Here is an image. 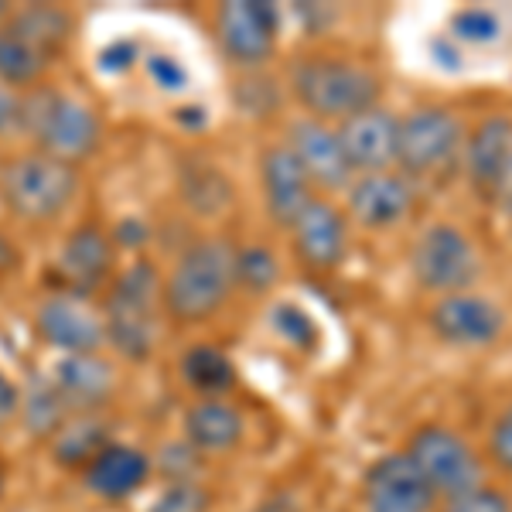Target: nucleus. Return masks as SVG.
Instances as JSON below:
<instances>
[{
  "mask_svg": "<svg viewBox=\"0 0 512 512\" xmlns=\"http://www.w3.org/2000/svg\"><path fill=\"white\" fill-rule=\"evenodd\" d=\"M236 287L233 243L212 236L198 239L178 256L175 270L164 280V311L178 325L212 318Z\"/></svg>",
  "mask_w": 512,
  "mask_h": 512,
  "instance_id": "nucleus-1",
  "label": "nucleus"
},
{
  "mask_svg": "<svg viewBox=\"0 0 512 512\" xmlns=\"http://www.w3.org/2000/svg\"><path fill=\"white\" fill-rule=\"evenodd\" d=\"M164 304L161 274L151 260H134L120 277H113L103 304L106 342L123 359L147 362L158 345V308Z\"/></svg>",
  "mask_w": 512,
  "mask_h": 512,
  "instance_id": "nucleus-2",
  "label": "nucleus"
},
{
  "mask_svg": "<svg viewBox=\"0 0 512 512\" xmlns=\"http://www.w3.org/2000/svg\"><path fill=\"white\" fill-rule=\"evenodd\" d=\"M294 96L315 120H349L355 113L376 106L379 79L366 65L352 59H332V55H315L294 65L291 72Z\"/></svg>",
  "mask_w": 512,
  "mask_h": 512,
  "instance_id": "nucleus-3",
  "label": "nucleus"
},
{
  "mask_svg": "<svg viewBox=\"0 0 512 512\" xmlns=\"http://www.w3.org/2000/svg\"><path fill=\"white\" fill-rule=\"evenodd\" d=\"M24 134L41 154L76 164L99 147V117L79 96L59 89H38L24 96Z\"/></svg>",
  "mask_w": 512,
  "mask_h": 512,
  "instance_id": "nucleus-4",
  "label": "nucleus"
},
{
  "mask_svg": "<svg viewBox=\"0 0 512 512\" xmlns=\"http://www.w3.org/2000/svg\"><path fill=\"white\" fill-rule=\"evenodd\" d=\"M79 175L69 161L48 154H24L0 168V198L24 222H52L72 205Z\"/></svg>",
  "mask_w": 512,
  "mask_h": 512,
  "instance_id": "nucleus-5",
  "label": "nucleus"
},
{
  "mask_svg": "<svg viewBox=\"0 0 512 512\" xmlns=\"http://www.w3.org/2000/svg\"><path fill=\"white\" fill-rule=\"evenodd\" d=\"M410 270L414 280L431 294H461L478 280L482 260H478L475 243L461 229L437 222V226L424 229L410 253Z\"/></svg>",
  "mask_w": 512,
  "mask_h": 512,
  "instance_id": "nucleus-6",
  "label": "nucleus"
},
{
  "mask_svg": "<svg viewBox=\"0 0 512 512\" xmlns=\"http://www.w3.org/2000/svg\"><path fill=\"white\" fill-rule=\"evenodd\" d=\"M461 144H465L461 120L451 110H444V106H420V110L400 120L396 168L410 181L441 175L458 158Z\"/></svg>",
  "mask_w": 512,
  "mask_h": 512,
  "instance_id": "nucleus-7",
  "label": "nucleus"
},
{
  "mask_svg": "<svg viewBox=\"0 0 512 512\" xmlns=\"http://www.w3.org/2000/svg\"><path fill=\"white\" fill-rule=\"evenodd\" d=\"M407 458L427 478L437 499H451V495L482 485V461L472 451V444L454 434L451 427L427 424L414 431L407 444Z\"/></svg>",
  "mask_w": 512,
  "mask_h": 512,
  "instance_id": "nucleus-8",
  "label": "nucleus"
},
{
  "mask_svg": "<svg viewBox=\"0 0 512 512\" xmlns=\"http://www.w3.org/2000/svg\"><path fill=\"white\" fill-rule=\"evenodd\" d=\"M216 35L229 62L239 65V69H256L277 48V35H280L277 7L256 4V0L222 4L216 14Z\"/></svg>",
  "mask_w": 512,
  "mask_h": 512,
  "instance_id": "nucleus-9",
  "label": "nucleus"
},
{
  "mask_svg": "<svg viewBox=\"0 0 512 512\" xmlns=\"http://www.w3.org/2000/svg\"><path fill=\"white\" fill-rule=\"evenodd\" d=\"M362 502L366 512H434L437 495L407 451L383 454L369 465L362 482Z\"/></svg>",
  "mask_w": 512,
  "mask_h": 512,
  "instance_id": "nucleus-10",
  "label": "nucleus"
},
{
  "mask_svg": "<svg viewBox=\"0 0 512 512\" xmlns=\"http://www.w3.org/2000/svg\"><path fill=\"white\" fill-rule=\"evenodd\" d=\"M506 328V315L495 301L472 291L448 294L431 308V332L454 349L492 345Z\"/></svg>",
  "mask_w": 512,
  "mask_h": 512,
  "instance_id": "nucleus-11",
  "label": "nucleus"
},
{
  "mask_svg": "<svg viewBox=\"0 0 512 512\" xmlns=\"http://www.w3.org/2000/svg\"><path fill=\"white\" fill-rule=\"evenodd\" d=\"M35 328L48 345L62 349L65 355L96 352L106 342L103 315H96L86 297L76 294H48L35 311Z\"/></svg>",
  "mask_w": 512,
  "mask_h": 512,
  "instance_id": "nucleus-12",
  "label": "nucleus"
},
{
  "mask_svg": "<svg viewBox=\"0 0 512 512\" xmlns=\"http://www.w3.org/2000/svg\"><path fill=\"white\" fill-rule=\"evenodd\" d=\"M417 205L414 181L400 171H376V175H359L349 185V216L362 229L386 233L410 219Z\"/></svg>",
  "mask_w": 512,
  "mask_h": 512,
  "instance_id": "nucleus-13",
  "label": "nucleus"
},
{
  "mask_svg": "<svg viewBox=\"0 0 512 512\" xmlns=\"http://www.w3.org/2000/svg\"><path fill=\"white\" fill-rule=\"evenodd\" d=\"M338 140L355 175L390 171V164H396V144H400V120L383 106H369L338 123Z\"/></svg>",
  "mask_w": 512,
  "mask_h": 512,
  "instance_id": "nucleus-14",
  "label": "nucleus"
},
{
  "mask_svg": "<svg viewBox=\"0 0 512 512\" xmlns=\"http://www.w3.org/2000/svg\"><path fill=\"white\" fill-rule=\"evenodd\" d=\"M113 256H117V239L103 233L93 222L72 229L62 243L59 253V274H62V291L89 297L110 280Z\"/></svg>",
  "mask_w": 512,
  "mask_h": 512,
  "instance_id": "nucleus-15",
  "label": "nucleus"
},
{
  "mask_svg": "<svg viewBox=\"0 0 512 512\" xmlns=\"http://www.w3.org/2000/svg\"><path fill=\"white\" fill-rule=\"evenodd\" d=\"M260 181L267 212L280 226H294L297 216L315 202V181L287 144L270 147L260 158Z\"/></svg>",
  "mask_w": 512,
  "mask_h": 512,
  "instance_id": "nucleus-16",
  "label": "nucleus"
},
{
  "mask_svg": "<svg viewBox=\"0 0 512 512\" xmlns=\"http://www.w3.org/2000/svg\"><path fill=\"white\" fill-rule=\"evenodd\" d=\"M287 147L297 154L304 171L315 181V188H345L352 185V164L345 158V147L338 140V127H328L315 117L297 120L287 134Z\"/></svg>",
  "mask_w": 512,
  "mask_h": 512,
  "instance_id": "nucleus-17",
  "label": "nucleus"
},
{
  "mask_svg": "<svg viewBox=\"0 0 512 512\" xmlns=\"http://www.w3.org/2000/svg\"><path fill=\"white\" fill-rule=\"evenodd\" d=\"M294 250L304 267L332 270L349 250V222L328 198H315L291 226Z\"/></svg>",
  "mask_w": 512,
  "mask_h": 512,
  "instance_id": "nucleus-18",
  "label": "nucleus"
},
{
  "mask_svg": "<svg viewBox=\"0 0 512 512\" xmlns=\"http://www.w3.org/2000/svg\"><path fill=\"white\" fill-rule=\"evenodd\" d=\"M52 386L59 390L62 403L79 414H93L103 403H110L113 390H117V373L106 359L96 352L86 355H65L52 369Z\"/></svg>",
  "mask_w": 512,
  "mask_h": 512,
  "instance_id": "nucleus-19",
  "label": "nucleus"
},
{
  "mask_svg": "<svg viewBox=\"0 0 512 512\" xmlns=\"http://www.w3.org/2000/svg\"><path fill=\"white\" fill-rule=\"evenodd\" d=\"M509 161H512V120L509 117L482 120L465 147V171L468 181L475 185V192L489 198L499 195Z\"/></svg>",
  "mask_w": 512,
  "mask_h": 512,
  "instance_id": "nucleus-20",
  "label": "nucleus"
},
{
  "mask_svg": "<svg viewBox=\"0 0 512 512\" xmlns=\"http://www.w3.org/2000/svg\"><path fill=\"white\" fill-rule=\"evenodd\" d=\"M151 478V458L127 444H106L86 465V485L99 499H127V495L140 492Z\"/></svg>",
  "mask_w": 512,
  "mask_h": 512,
  "instance_id": "nucleus-21",
  "label": "nucleus"
},
{
  "mask_svg": "<svg viewBox=\"0 0 512 512\" xmlns=\"http://www.w3.org/2000/svg\"><path fill=\"white\" fill-rule=\"evenodd\" d=\"M243 414L226 400H198L185 414V441L198 454L233 451L243 441Z\"/></svg>",
  "mask_w": 512,
  "mask_h": 512,
  "instance_id": "nucleus-22",
  "label": "nucleus"
},
{
  "mask_svg": "<svg viewBox=\"0 0 512 512\" xmlns=\"http://www.w3.org/2000/svg\"><path fill=\"white\" fill-rule=\"evenodd\" d=\"M7 28L52 62L55 55L69 45L72 31H76V21H72V14L65 11V7L35 4V7H24L21 14H14V21L7 24Z\"/></svg>",
  "mask_w": 512,
  "mask_h": 512,
  "instance_id": "nucleus-23",
  "label": "nucleus"
},
{
  "mask_svg": "<svg viewBox=\"0 0 512 512\" xmlns=\"http://www.w3.org/2000/svg\"><path fill=\"white\" fill-rule=\"evenodd\" d=\"M181 376L195 393H202L205 400H219L229 386L236 383V369L229 362V355L216 349V345H192L181 359Z\"/></svg>",
  "mask_w": 512,
  "mask_h": 512,
  "instance_id": "nucleus-24",
  "label": "nucleus"
},
{
  "mask_svg": "<svg viewBox=\"0 0 512 512\" xmlns=\"http://www.w3.org/2000/svg\"><path fill=\"white\" fill-rule=\"evenodd\" d=\"M103 448H106V431L99 420H93V414H79L72 424H65L55 434V458L69 468L89 465Z\"/></svg>",
  "mask_w": 512,
  "mask_h": 512,
  "instance_id": "nucleus-25",
  "label": "nucleus"
},
{
  "mask_svg": "<svg viewBox=\"0 0 512 512\" xmlns=\"http://www.w3.org/2000/svg\"><path fill=\"white\" fill-rule=\"evenodd\" d=\"M65 414H69V407L62 403V396L52 386V379L31 383V390L24 393V400H21L24 424H28L31 434H38V437L59 434L65 427Z\"/></svg>",
  "mask_w": 512,
  "mask_h": 512,
  "instance_id": "nucleus-26",
  "label": "nucleus"
},
{
  "mask_svg": "<svg viewBox=\"0 0 512 512\" xmlns=\"http://www.w3.org/2000/svg\"><path fill=\"white\" fill-rule=\"evenodd\" d=\"M48 59L31 48L28 41H21L11 28L0 31V82L7 86H31L41 72H45Z\"/></svg>",
  "mask_w": 512,
  "mask_h": 512,
  "instance_id": "nucleus-27",
  "label": "nucleus"
},
{
  "mask_svg": "<svg viewBox=\"0 0 512 512\" xmlns=\"http://www.w3.org/2000/svg\"><path fill=\"white\" fill-rule=\"evenodd\" d=\"M451 35L465 41V45L489 48L506 38V24H502V14L492 11V7H468V11L451 18Z\"/></svg>",
  "mask_w": 512,
  "mask_h": 512,
  "instance_id": "nucleus-28",
  "label": "nucleus"
},
{
  "mask_svg": "<svg viewBox=\"0 0 512 512\" xmlns=\"http://www.w3.org/2000/svg\"><path fill=\"white\" fill-rule=\"evenodd\" d=\"M280 280V263L267 246H243L236 250V284L253 294L270 291Z\"/></svg>",
  "mask_w": 512,
  "mask_h": 512,
  "instance_id": "nucleus-29",
  "label": "nucleus"
},
{
  "mask_svg": "<svg viewBox=\"0 0 512 512\" xmlns=\"http://www.w3.org/2000/svg\"><path fill=\"white\" fill-rule=\"evenodd\" d=\"M185 198L202 212H219V209H226L233 195H229V181L222 178L216 168H202L198 178L192 175L185 181Z\"/></svg>",
  "mask_w": 512,
  "mask_h": 512,
  "instance_id": "nucleus-30",
  "label": "nucleus"
},
{
  "mask_svg": "<svg viewBox=\"0 0 512 512\" xmlns=\"http://www.w3.org/2000/svg\"><path fill=\"white\" fill-rule=\"evenodd\" d=\"M437 512H512V506L506 495L492 489V485H475V489L444 499Z\"/></svg>",
  "mask_w": 512,
  "mask_h": 512,
  "instance_id": "nucleus-31",
  "label": "nucleus"
},
{
  "mask_svg": "<svg viewBox=\"0 0 512 512\" xmlns=\"http://www.w3.org/2000/svg\"><path fill=\"white\" fill-rule=\"evenodd\" d=\"M209 499L205 492L192 482H171L168 492L158 495V502L151 506V512H205Z\"/></svg>",
  "mask_w": 512,
  "mask_h": 512,
  "instance_id": "nucleus-32",
  "label": "nucleus"
},
{
  "mask_svg": "<svg viewBox=\"0 0 512 512\" xmlns=\"http://www.w3.org/2000/svg\"><path fill=\"white\" fill-rule=\"evenodd\" d=\"M147 76H151L154 86L161 89V93H185L188 89V72L185 65L178 59H171V55H147Z\"/></svg>",
  "mask_w": 512,
  "mask_h": 512,
  "instance_id": "nucleus-33",
  "label": "nucleus"
},
{
  "mask_svg": "<svg viewBox=\"0 0 512 512\" xmlns=\"http://www.w3.org/2000/svg\"><path fill=\"white\" fill-rule=\"evenodd\" d=\"M195 461H198V451L188 441H178V444H168V448H164L158 465L171 475V482H192L188 475H192Z\"/></svg>",
  "mask_w": 512,
  "mask_h": 512,
  "instance_id": "nucleus-34",
  "label": "nucleus"
},
{
  "mask_svg": "<svg viewBox=\"0 0 512 512\" xmlns=\"http://www.w3.org/2000/svg\"><path fill=\"white\" fill-rule=\"evenodd\" d=\"M24 130V99L7 82H0V137H11Z\"/></svg>",
  "mask_w": 512,
  "mask_h": 512,
  "instance_id": "nucleus-35",
  "label": "nucleus"
},
{
  "mask_svg": "<svg viewBox=\"0 0 512 512\" xmlns=\"http://www.w3.org/2000/svg\"><path fill=\"white\" fill-rule=\"evenodd\" d=\"M137 62V45L134 41H127V38H120V41H110V45L99 52V72H110V76H117V72H127L130 65Z\"/></svg>",
  "mask_w": 512,
  "mask_h": 512,
  "instance_id": "nucleus-36",
  "label": "nucleus"
},
{
  "mask_svg": "<svg viewBox=\"0 0 512 512\" xmlns=\"http://www.w3.org/2000/svg\"><path fill=\"white\" fill-rule=\"evenodd\" d=\"M489 448H492V458L499 461L506 472H512V403L502 410L499 420H495Z\"/></svg>",
  "mask_w": 512,
  "mask_h": 512,
  "instance_id": "nucleus-37",
  "label": "nucleus"
},
{
  "mask_svg": "<svg viewBox=\"0 0 512 512\" xmlns=\"http://www.w3.org/2000/svg\"><path fill=\"white\" fill-rule=\"evenodd\" d=\"M21 410V393L18 386L11 383V376L0 369V431H4L7 424H11L14 417H18Z\"/></svg>",
  "mask_w": 512,
  "mask_h": 512,
  "instance_id": "nucleus-38",
  "label": "nucleus"
},
{
  "mask_svg": "<svg viewBox=\"0 0 512 512\" xmlns=\"http://www.w3.org/2000/svg\"><path fill=\"white\" fill-rule=\"evenodd\" d=\"M21 253H18V246L11 243L4 233H0V277H7V274H14V270L21 267Z\"/></svg>",
  "mask_w": 512,
  "mask_h": 512,
  "instance_id": "nucleus-39",
  "label": "nucleus"
},
{
  "mask_svg": "<svg viewBox=\"0 0 512 512\" xmlns=\"http://www.w3.org/2000/svg\"><path fill=\"white\" fill-rule=\"evenodd\" d=\"M256 512H297V506L291 499H284V495H277V499H270V502H263Z\"/></svg>",
  "mask_w": 512,
  "mask_h": 512,
  "instance_id": "nucleus-40",
  "label": "nucleus"
},
{
  "mask_svg": "<svg viewBox=\"0 0 512 512\" xmlns=\"http://www.w3.org/2000/svg\"><path fill=\"white\" fill-rule=\"evenodd\" d=\"M499 195H502V202H506L509 209H512V161H509V168H506V178H502Z\"/></svg>",
  "mask_w": 512,
  "mask_h": 512,
  "instance_id": "nucleus-41",
  "label": "nucleus"
},
{
  "mask_svg": "<svg viewBox=\"0 0 512 512\" xmlns=\"http://www.w3.org/2000/svg\"><path fill=\"white\" fill-rule=\"evenodd\" d=\"M0 492H4V465H0Z\"/></svg>",
  "mask_w": 512,
  "mask_h": 512,
  "instance_id": "nucleus-42",
  "label": "nucleus"
},
{
  "mask_svg": "<svg viewBox=\"0 0 512 512\" xmlns=\"http://www.w3.org/2000/svg\"><path fill=\"white\" fill-rule=\"evenodd\" d=\"M4 14H7V7H4V4H0V18H4Z\"/></svg>",
  "mask_w": 512,
  "mask_h": 512,
  "instance_id": "nucleus-43",
  "label": "nucleus"
}]
</instances>
